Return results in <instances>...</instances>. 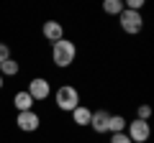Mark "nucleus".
<instances>
[{
	"instance_id": "9",
	"label": "nucleus",
	"mask_w": 154,
	"mask_h": 143,
	"mask_svg": "<svg viewBox=\"0 0 154 143\" xmlns=\"http://www.w3.org/2000/svg\"><path fill=\"white\" fill-rule=\"evenodd\" d=\"M33 97L26 92V89H18L16 95H13V107H16V112H26V110H33Z\"/></svg>"
},
{
	"instance_id": "2",
	"label": "nucleus",
	"mask_w": 154,
	"mask_h": 143,
	"mask_svg": "<svg viewBox=\"0 0 154 143\" xmlns=\"http://www.w3.org/2000/svg\"><path fill=\"white\" fill-rule=\"evenodd\" d=\"M54 102H57V107H59L62 112H72L77 105H80V92H77V87H72V84H62L54 92Z\"/></svg>"
},
{
	"instance_id": "3",
	"label": "nucleus",
	"mask_w": 154,
	"mask_h": 143,
	"mask_svg": "<svg viewBox=\"0 0 154 143\" xmlns=\"http://www.w3.org/2000/svg\"><path fill=\"white\" fill-rule=\"evenodd\" d=\"M118 23H121L123 33L136 36V33H141V28H144V16L136 13V10H126V8H123V13L118 16Z\"/></svg>"
},
{
	"instance_id": "12",
	"label": "nucleus",
	"mask_w": 154,
	"mask_h": 143,
	"mask_svg": "<svg viewBox=\"0 0 154 143\" xmlns=\"http://www.w3.org/2000/svg\"><path fill=\"white\" fill-rule=\"evenodd\" d=\"M18 72H21V64H18L16 59H8V61H3V64H0V77L5 79V77H18Z\"/></svg>"
},
{
	"instance_id": "16",
	"label": "nucleus",
	"mask_w": 154,
	"mask_h": 143,
	"mask_svg": "<svg viewBox=\"0 0 154 143\" xmlns=\"http://www.w3.org/2000/svg\"><path fill=\"white\" fill-rule=\"evenodd\" d=\"M8 59H11V46H8V44H0V64L8 61Z\"/></svg>"
},
{
	"instance_id": "8",
	"label": "nucleus",
	"mask_w": 154,
	"mask_h": 143,
	"mask_svg": "<svg viewBox=\"0 0 154 143\" xmlns=\"http://www.w3.org/2000/svg\"><path fill=\"white\" fill-rule=\"evenodd\" d=\"M108 118H110V112H108V110H93V118H90V128H93L98 136L108 133Z\"/></svg>"
},
{
	"instance_id": "7",
	"label": "nucleus",
	"mask_w": 154,
	"mask_h": 143,
	"mask_svg": "<svg viewBox=\"0 0 154 143\" xmlns=\"http://www.w3.org/2000/svg\"><path fill=\"white\" fill-rule=\"evenodd\" d=\"M41 36H44L49 44H57V41L64 39V26H62L59 21H46L44 26H41Z\"/></svg>"
},
{
	"instance_id": "10",
	"label": "nucleus",
	"mask_w": 154,
	"mask_h": 143,
	"mask_svg": "<svg viewBox=\"0 0 154 143\" xmlns=\"http://www.w3.org/2000/svg\"><path fill=\"white\" fill-rule=\"evenodd\" d=\"M90 118H93V110L85 107V105H77L75 110H72V123L77 128H88L90 125Z\"/></svg>"
},
{
	"instance_id": "4",
	"label": "nucleus",
	"mask_w": 154,
	"mask_h": 143,
	"mask_svg": "<svg viewBox=\"0 0 154 143\" xmlns=\"http://www.w3.org/2000/svg\"><path fill=\"white\" fill-rule=\"evenodd\" d=\"M126 136L131 138V143H146L149 138H152V125H149L146 120H136V118H134L126 125Z\"/></svg>"
},
{
	"instance_id": "13",
	"label": "nucleus",
	"mask_w": 154,
	"mask_h": 143,
	"mask_svg": "<svg viewBox=\"0 0 154 143\" xmlns=\"http://www.w3.org/2000/svg\"><path fill=\"white\" fill-rule=\"evenodd\" d=\"M103 13L105 16H121L123 13V0H105L103 3Z\"/></svg>"
},
{
	"instance_id": "14",
	"label": "nucleus",
	"mask_w": 154,
	"mask_h": 143,
	"mask_svg": "<svg viewBox=\"0 0 154 143\" xmlns=\"http://www.w3.org/2000/svg\"><path fill=\"white\" fill-rule=\"evenodd\" d=\"M149 118H152V105H139L136 107V120H146L149 123Z\"/></svg>"
},
{
	"instance_id": "6",
	"label": "nucleus",
	"mask_w": 154,
	"mask_h": 143,
	"mask_svg": "<svg viewBox=\"0 0 154 143\" xmlns=\"http://www.w3.org/2000/svg\"><path fill=\"white\" fill-rule=\"evenodd\" d=\"M38 125H41V118H38L36 110H26V112H18V115H16V128L23 130V133L38 130Z\"/></svg>"
},
{
	"instance_id": "11",
	"label": "nucleus",
	"mask_w": 154,
	"mask_h": 143,
	"mask_svg": "<svg viewBox=\"0 0 154 143\" xmlns=\"http://www.w3.org/2000/svg\"><path fill=\"white\" fill-rule=\"evenodd\" d=\"M126 125H128V120L123 115H110L108 118V133L113 136V133H126Z\"/></svg>"
},
{
	"instance_id": "5",
	"label": "nucleus",
	"mask_w": 154,
	"mask_h": 143,
	"mask_svg": "<svg viewBox=\"0 0 154 143\" xmlns=\"http://www.w3.org/2000/svg\"><path fill=\"white\" fill-rule=\"evenodd\" d=\"M26 92L33 97V102H44V100L51 97V84H49L46 77H33L31 82H28Z\"/></svg>"
},
{
	"instance_id": "17",
	"label": "nucleus",
	"mask_w": 154,
	"mask_h": 143,
	"mask_svg": "<svg viewBox=\"0 0 154 143\" xmlns=\"http://www.w3.org/2000/svg\"><path fill=\"white\" fill-rule=\"evenodd\" d=\"M3 87H5V79H3V77H0V89H3Z\"/></svg>"
},
{
	"instance_id": "1",
	"label": "nucleus",
	"mask_w": 154,
	"mask_h": 143,
	"mask_svg": "<svg viewBox=\"0 0 154 143\" xmlns=\"http://www.w3.org/2000/svg\"><path fill=\"white\" fill-rule=\"evenodd\" d=\"M77 59V44L69 39H62L57 41V44H51V61H54V66H59V69H67V66H72Z\"/></svg>"
},
{
	"instance_id": "15",
	"label": "nucleus",
	"mask_w": 154,
	"mask_h": 143,
	"mask_svg": "<svg viewBox=\"0 0 154 143\" xmlns=\"http://www.w3.org/2000/svg\"><path fill=\"white\" fill-rule=\"evenodd\" d=\"M110 143H131V138H128L126 133H113V136H110Z\"/></svg>"
}]
</instances>
